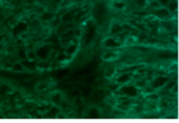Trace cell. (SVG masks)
<instances>
[{"mask_svg":"<svg viewBox=\"0 0 179 123\" xmlns=\"http://www.w3.org/2000/svg\"><path fill=\"white\" fill-rule=\"evenodd\" d=\"M26 30H27V24L25 22H18V23L14 26L13 31H12V34L17 37L20 34H22L23 32H25Z\"/></svg>","mask_w":179,"mask_h":123,"instance_id":"obj_1","label":"cell"},{"mask_svg":"<svg viewBox=\"0 0 179 123\" xmlns=\"http://www.w3.org/2000/svg\"><path fill=\"white\" fill-rule=\"evenodd\" d=\"M119 45H120V43L117 42L114 38H111V37H108L103 41V46L107 47V48H115Z\"/></svg>","mask_w":179,"mask_h":123,"instance_id":"obj_2","label":"cell"},{"mask_svg":"<svg viewBox=\"0 0 179 123\" xmlns=\"http://www.w3.org/2000/svg\"><path fill=\"white\" fill-rule=\"evenodd\" d=\"M49 52H50V47L47 46V45H44V46L40 47L36 53L38 58H40L41 60H45L47 58V56H48V54H49Z\"/></svg>","mask_w":179,"mask_h":123,"instance_id":"obj_3","label":"cell"},{"mask_svg":"<svg viewBox=\"0 0 179 123\" xmlns=\"http://www.w3.org/2000/svg\"><path fill=\"white\" fill-rule=\"evenodd\" d=\"M118 57H119L118 53L113 52V51H112V52L105 53L104 55L102 56V59H103V60H105V61H114V60H116Z\"/></svg>","mask_w":179,"mask_h":123,"instance_id":"obj_4","label":"cell"},{"mask_svg":"<svg viewBox=\"0 0 179 123\" xmlns=\"http://www.w3.org/2000/svg\"><path fill=\"white\" fill-rule=\"evenodd\" d=\"M145 98L150 102H156V101H159V95L157 93L154 92H150V93H146L145 94Z\"/></svg>","mask_w":179,"mask_h":123,"instance_id":"obj_5","label":"cell"},{"mask_svg":"<svg viewBox=\"0 0 179 123\" xmlns=\"http://www.w3.org/2000/svg\"><path fill=\"white\" fill-rule=\"evenodd\" d=\"M115 74H116V68L114 67V66H108V67L105 70V77L108 79H111L112 77L114 76Z\"/></svg>","mask_w":179,"mask_h":123,"instance_id":"obj_6","label":"cell"},{"mask_svg":"<svg viewBox=\"0 0 179 123\" xmlns=\"http://www.w3.org/2000/svg\"><path fill=\"white\" fill-rule=\"evenodd\" d=\"M22 64H23L24 67L29 68V70H31V71H34L35 68H36V66L38 65V64H36L35 61L29 60V59H25V60L22 61Z\"/></svg>","mask_w":179,"mask_h":123,"instance_id":"obj_7","label":"cell"},{"mask_svg":"<svg viewBox=\"0 0 179 123\" xmlns=\"http://www.w3.org/2000/svg\"><path fill=\"white\" fill-rule=\"evenodd\" d=\"M112 6H113V8H116V10H124L126 8V2L123 1V0H114L112 2Z\"/></svg>","mask_w":179,"mask_h":123,"instance_id":"obj_8","label":"cell"},{"mask_svg":"<svg viewBox=\"0 0 179 123\" xmlns=\"http://www.w3.org/2000/svg\"><path fill=\"white\" fill-rule=\"evenodd\" d=\"M54 14L52 12H44V13H42L41 16H40V19L42 21H52L54 19Z\"/></svg>","mask_w":179,"mask_h":123,"instance_id":"obj_9","label":"cell"},{"mask_svg":"<svg viewBox=\"0 0 179 123\" xmlns=\"http://www.w3.org/2000/svg\"><path fill=\"white\" fill-rule=\"evenodd\" d=\"M149 5L155 11L159 10V8H161V6H162V4L160 3L159 0H150V1H149Z\"/></svg>","mask_w":179,"mask_h":123,"instance_id":"obj_10","label":"cell"},{"mask_svg":"<svg viewBox=\"0 0 179 123\" xmlns=\"http://www.w3.org/2000/svg\"><path fill=\"white\" fill-rule=\"evenodd\" d=\"M49 87V84L47 83V82H39V83L36 85V91H38V92H43V91H45V89H47Z\"/></svg>","mask_w":179,"mask_h":123,"instance_id":"obj_11","label":"cell"},{"mask_svg":"<svg viewBox=\"0 0 179 123\" xmlns=\"http://www.w3.org/2000/svg\"><path fill=\"white\" fill-rule=\"evenodd\" d=\"M61 99H62V96H61L60 93H55V94L52 95V101L56 105H59L61 103Z\"/></svg>","mask_w":179,"mask_h":123,"instance_id":"obj_12","label":"cell"},{"mask_svg":"<svg viewBox=\"0 0 179 123\" xmlns=\"http://www.w3.org/2000/svg\"><path fill=\"white\" fill-rule=\"evenodd\" d=\"M60 114V110L58 108H52V110H48V113L46 114V117H57Z\"/></svg>","mask_w":179,"mask_h":123,"instance_id":"obj_13","label":"cell"},{"mask_svg":"<svg viewBox=\"0 0 179 123\" xmlns=\"http://www.w3.org/2000/svg\"><path fill=\"white\" fill-rule=\"evenodd\" d=\"M10 92V87L8 84H1L0 85V95H5Z\"/></svg>","mask_w":179,"mask_h":123,"instance_id":"obj_14","label":"cell"},{"mask_svg":"<svg viewBox=\"0 0 179 123\" xmlns=\"http://www.w3.org/2000/svg\"><path fill=\"white\" fill-rule=\"evenodd\" d=\"M168 8H169L170 12L176 11L177 8H178V3H177V1H175V0H171L170 3L168 4Z\"/></svg>","mask_w":179,"mask_h":123,"instance_id":"obj_15","label":"cell"},{"mask_svg":"<svg viewBox=\"0 0 179 123\" xmlns=\"http://www.w3.org/2000/svg\"><path fill=\"white\" fill-rule=\"evenodd\" d=\"M77 45L75 44H70L69 46L67 47V51H66V55L70 56V55H73L75 53V51H77Z\"/></svg>","mask_w":179,"mask_h":123,"instance_id":"obj_16","label":"cell"},{"mask_svg":"<svg viewBox=\"0 0 179 123\" xmlns=\"http://www.w3.org/2000/svg\"><path fill=\"white\" fill-rule=\"evenodd\" d=\"M13 71L18 72V73H21V72L24 71V66L22 63H15L13 65Z\"/></svg>","mask_w":179,"mask_h":123,"instance_id":"obj_17","label":"cell"},{"mask_svg":"<svg viewBox=\"0 0 179 123\" xmlns=\"http://www.w3.org/2000/svg\"><path fill=\"white\" fill-rule=\"evenodd\" d=\"M73 19V16L70 13H66L61 17V21L62 22H68V21H71Z\"/></svg>","mask_w":179,"mask_h":123,"instance_id":"obj_18","label":"cell"},{"mask_svg":"<svg viewBox=\"0 0 179 123\" xmlns=\"http://www.w3.org/2000/svg\"><path fill=\"white\" fill-rule=\"evenodd\" d=\"M129 79H130L129 75H122V76L117 79V81H118L119 84H126L128 82V80H129Z\"/></svg>","mask_w":179,"mask_h":123,"instance_id":"obj_19","label":"cell"},{"mask_svg":"<svg viewBox=\"0 0 179 123\" xmlns=\"http://www.w3.org/2000/svg\"><path fill=\"white\" fill-rule=\"evenodd\" d=\"M37 58H38V56H37L36 52H34V51H29V52H27V59H29V60L35 61Z\"/></svg>","mask_w":179,"mask_h":123,"instance_id":"obj_20","label":"cell"},{"mask_svg":"<svg viewBox=\"0 0 179 123\" xmlns=\"http://www.w3.org/2000/svg\"><path fill=\"white\" fill-rule=\"evenodd\" d=\"M135 3L139 8H145L146 5L149 4V1L148 0H135Z\"/></svg>","mask_w":179,"mask_h":123,"instance_id":"obj_21","label":"cell"},{"mask_svg":"<svg viewBox=\"0 0 179 123\" xmlns=\"http://www.w3.org/2000/svg\"><path fill=\"white\" fill-rule=\"evenodd\" d=\"M18 57L20 58L21 60H25V59H27V52H25L23 50H20L18 52Z\"/></svg>","mask_w":179,"mask_h":123,"instance_id":"obj_22","label":"cell"},{"mask_svg":"<svg viewBox=\"0 0 179 123\" xmlns=\"http://www.w3.org/2000/svg\"><path fill=\"white\" fill-rule=\"evenodd\" d=\"M38 66H39L40 68H48L50 66V64L48 62H46L45 60H41L38 63Z\"/></svg>","mask_w":179,"mask_h":123,"instance_id":"obj_23","label":"cell"},{"mask_svg":"<svg viewBox=\"0 0 179 123\" xmlns=\"http://www.w3.org/2000/svg\"><path fill=\"white\" fill-rule=\"evenodd\" d=\"M120 89V85L118 83H112L111 85H109V89H111V92H116V91H119Z\"/></svg>","mask_w":179,"mask_h":123,"instance_id":"obj_24","label":"cell"},{"mask_svg":"<svg viewBox=\"0 0 179 123\" xmlns=\"http://www.w3.org/2000/svg\"><path fill=\"white\" fill-rule=\"evenodd\" d=\"M135 86L137 87H146V82L143 80H139V81L135 82Z\"/></svg>","mask_w":179,"mask_h":123,"instance_id":"obj_25","label":"cell"},{"mask_svg":"<svg viewBox=\"0 0 179 123\" xmlns=\"http://www.w3.org/2000/svg\"><path fill=\"white\" fill-rule=\"evenodd\" d=\"M67 56L68 55H62V56L60 55L59 57H58V60H59V61H64L65 59H66V57H67Z\"/></svg>","mask_w":179,"mask_h":123,"instance_id":"obj_26","label":"cell"},{"mask_svg":"<svg viewBox=\"0 0 179 123\" xmlns=\"http://www.w3.org/2000/svg\"><path fill=\"white\" fill-rule=\"evenodd\" d=\"M61 0H54V2H60Z\"/></svg>","mask_w":179,"mask_h":123,"instance_id":"obj_27","label":"cell"}]
</instances>
